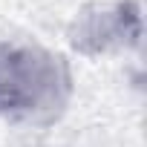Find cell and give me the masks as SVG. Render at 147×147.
<instances>
[{
    "label": "cell",
    "instance_id": "2",
    "mask_svg": "<svg viewBox=\"0 0 147 147\" xmlns=\"http://www.w3.org/2000/svg\"><path fill=\"white\" fill-rule=\"evenodd\" d=\"M144 38V18L136 0H90L72 15L66 40L81 58L130 52Z\"/></svg>",
    "mask_w": 147,
    "mask_h": 147
},
{
    "label": "cell",
    "instance_id": "1",
    "mask_svg": "<svg viewBox=\"0 0 147 147\" xmlns=\"http://www.w3.org/2000/svg\"><path fill=\"white\" fill-rule=\"evenodd\" d=\"M75 95L72 66L61 52L26 40H0V121L55 124Z\"/></svg>",
    "mask_w": 147,
    "mask_h": 147
}]
</instances>
